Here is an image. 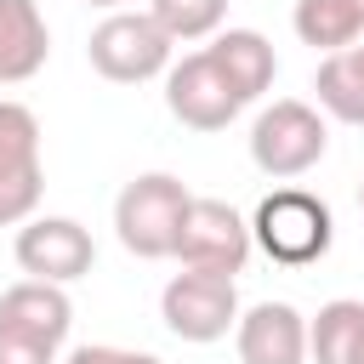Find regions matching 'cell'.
I'll use <instances>...</instances> for the list:
<instances>
[{
    "instance_id": "cell-1",
    "label": "cell",
    "mask_w": 364,
    "mask_h": 364,
    "mask_svg": "<svg viewBox=\"0 0 364 364\" xmlns=\"http://www.w3.org/2000/svg\"><path fill=\"white\" fill-rule=\"evenodd\" d=\"M193 193L182 188V176L171 171H142L119 188L114 199V233L131 256L142 262H165L176 256V239H182V216H188Z\"/></svg>"
},
{
    "instance_id": "cell-2",
    "label": "cell",
    "mask_w": 364,
    "mask_h": 364,
    "mask_svg": "<svg viewBox=\"0 0 364 364\" xmlns=\"http://www.w3.org/2000/svg\"><path fill=\"white\" fill-rule=\"evenodd\" d=\"M250 239H256V250H262L267 262H279V267H307V262H318V256L330 250L336 216H330V205H324L318 193H307V188H273V193L256 205V216H250Z\"/></svg>"
},
{
    "instance_id": "cell-3",
    "label": "cell",
    "mask_w": 364,
    "mask_h": 364,
    "mask_svg": "<svg viewBox=\"0 0 364 364\" xmlns=\"http://www.w3.org/2000/svg\"><path fill=\"white\" fill-rule=\"evenodd\" d=\"M324 148H330V125H324V114H318L313 102H301V97L267 102V108L256 114V125H250V159H256V171L273 176V182L307 176V171L324 159Z\"/></svg>"
},
{
    "instance_id": "cell-4",
    "label": "cell",
    "mask_w": 364,
    "mask_h": 364,
    "mask_svg": "<svg viewBox=\"0 0 364 364\" xmlns=\"http://www.w3.org/2000/svg\"><path fill=\"white\" fill-rule=\"evenodd\" d=\"M171 34L154 23V11H108L91 40H85V57L102 80L114 85H142V80H159L171 68Z\"/></svg>"
},
{
    "instance_id": "cell-5",
    "label": "cell",
    "mask_w": 364,
    "mask_h": 364,
    "mask_svg": "<svg viewBox=\"0 0 364 364\" xmlns=\"http://www.w3.org/2000/svg\"><path fill=\"white\" fill-rule=\"evenodd\" d=\"M239 284L222 279V273H193L182 267L165 290H159V318L176 341H193V347H210L222 341L233 324H239Z\"/></svg>"
},
{
    "instance_id": "cell-6",
    "label": "cell",
    "mask_w": 364,
    "mask_h": 364,
    "mask_svg": "<svg viewBox=\"0 0 364 364\" xmlns=\"http://www.w3.org/2000/svg\"><path fill=\"white\" fill-rule=\"evenodd\" d=\"M256 239H250V222L228 205V199H199L188 205L182 216V239H176V262L193 267V273H222V279H239L245 262H250Z\"/></svg>"
},
{
    "instance_id": "cell-7",
    "label": "cell",
    "mask_w": 364,
    "mask_h": 364,
    "mask_svg": "<svg viewBox=\"0 0 364 364\" xmlns=\"http://www.w3.org/2000/svg\"><path fill=\"white\" fill-rule=\"evenodd\" d=\"M46 165H40V119L23 102L0 97V228H17L40 210Z\"/></svg>"
},
{
    "instance_id": "cell-8",
    "label": "cell",
    "mask_w": 364,
    "mask_h": 364,
    "mask_svg": "<svg viewBox=\"0 0 364 364\" xmlns=\"http://www.w3.org/2000/svg\"><path fill=\"white\" fill-rule=\"evenodd\" d=\"M165 108H171V119H182L188 131H228L245 102H239V91L228 85V74L216 68L210 51H188L182 63L165 68Z\"/></svg>"
},
{
    "instance_id": "cell-9",
    "label": "cell",
    "mask_w": 364,
    "mask_h": 364,
    "mask_svg": "<svg viewBox=\"0 0 364 364\" xmlns=\"http://www.w3.org/2000/svg\"><path fill=\"white\" fill-rule=\"evenodd\" d=\"M17 267L28 279H46V284H74L91 273L97 262V245L91 233L74 222V216H28L17 228V245H11Z\"/></svg>"
},
{
    "instance_id": "cell-10",
    "label": "cell",
    "mask_w": 364,
    "mask_h": 364,
    "mask_svg": "<svg viewBox=\"0 0 364 364\" xmlns=\"http://www.w3.org/2000/svg\"><path fill=\"white\" fill-rule=\"evenodd\" d=\"M239 364H307V318L290 301H256L233 324Z\"/></svg>"
},
{
    "instance_id": "cell-11",
    "label": "cell",
    "mask_w": 364,
    "mask_h": 364,
    "mask_svg": "<svg viewBox=\"0 0 364 364\" xmlns=\"http://www.w3.org/2000/svg\"><path fill=\"white\" fill-rule=\"evenodd\" d=\"M0 324L46 341V347H63L68 330H74V301L63 284H46V279H17L6 296H0Z\"/></svg>"
},
{
    "instance_id": "cell-12",
    "label": "cell",
    "mask_w": 364,
    "mask_h": 364,
    "mask_svg": "<svg viewBox=\"0 0 364 364\" xmlns=\"http://www.w3.org/2000/svg\"><path fill=\"white\" fill-rule=\"evenodd\" d=\"M51 28L40 0H0V85H23L46 68Z\"/></svg>"
},
{
    "instance_id": "cell-13",
    "label": "cell",
    "mask_w": 364,
    "mask_h": 364,
    "mask_svg": "<svg viewBox=\"0 0 364 364\" xmlns=\"http://www.w3.org/2000/svg\"><path fill=\"white\" fill-rule=\"evenodd\" d=\"M205 51L216 57V68H222L228 85L239 91V102H256V97L273 85V74H279V51H273V40L256 34V28H222Z\"/></svg>"
},
{
    "instance_id": "cell-14",
    "label": "cell",
    "mask_w": 364,
    "mask_h": 364,
    "mask_svg": "<svg viewBox=\"0 0 364 364\" xmlns=\"http://www.w3.org/2000/svg\"><path fill=\"white\" fill-rule=\"evenodd\" d=\"M313 91H318V108L341 125H364V40L330 51L313 74Z\"/></svg>"
},
{
    "instance_id": "cell-15",
    "label": "cell",
    "mask_w": 364,
    "mask_h": 364,
    "mask_svg": "<svg viewBox=\"0 0 364 364\" xmlns=\"http://www.w3.org/2000/svg\"><path fill=\"white\" fill-rule=\"evenodd\" d=\"M364 347V301L336 296L318 307V318H307V358L313 364H353Z\"/></svg>"
},
{
    "instance_id": "cell-16",
    "label": "cell",
    "mask_w": 364,
    "mask_h": 364,
    "mask_svg": "<svg viewBox=\"0 0 364 364\" xmlns=\"http://www.w3.org/2000/svg\"><path fill=\"white\" fill-rule=\"evenodd\" d=\"M296 34L301 46H318L324 57L364 40V0H296Z\"/></svg>"
},
{
    "instance_id": "cell-17",
    "label": "cell",
    "mask_w": 364,
    "mask_h": 364,
    "mask_svg": "<svg viewBox=\"0 0 364 364\" xmlns=\"http://www.w3.org/2000/svg\"><path fill=\"white\" fill-rule=\"evenodd\" d=\"M148 11L176 46H193V40H216L222 34L228 0H148Z\"/></svg>"
},
{
    "instance_id": "cell-18",
    "label": "cell",
    "mask_w": 364,
    "mask_h": 364,
    "mask_svg": "<svg viewBox=\"0 0 364 364\" xmlns=\"http://www.w3.org/2000/svg\"><path fill=\"white\" fill-rule=\"evenodd\" d=\"M0 364H57V347H46V341L0 324Z\"/></svg>"
},
{
    "instance_id": "cell-19",
    "label": "cell",
    "mask_w": 364,
    "mask_h": 364,
    "mask_svg": "<svg viewBox=\"0 0 364 364\" xmlns=\"http://www.w3.org/2000/svg\"><path fill=\"white\" fill-rule=\"evenodd\" d=\"M68 364H165V358L136 353V347H114V341H91V347H74Z\"/></svg>"
},
{
    "instance_id": "cell-20",
    "label": "cell",
    "mask_w": 364,
    "mask_h": 364,
    "mask_svg": "<svg viewBox=\"0 0 364 364\" xmlns=\"http://www.w3.org/2000/svg\"><path fill=\"white\" fill-rule=\"evenodd\" d=\"M85 6H102V11H131V0H85Z\"/></svg>"
},
{
    "instance_id": "cell-21",
    "label": "cell",
    "mask_w": 364,
    "mask_h": 364,
    "mask_svg": "<svg viewBox=\"0 0 364 364\" xmlns=\"http://www.w3.org/2000/svg\"><path fill=\"white\" fill-rule=\"evenodd\" d=\"M353 364H364V347H358V358H353Z\"/></svg>"
},
{
    "instance_id": "cell-22",
    "label": "cell",
    "mask_w": 364,
    "mask_h": 364,
    "mask_svg": "<svg viewBox=\"0 0 364 364\" xmlns=\"http://www.w3.org/2000/svg\"><path fill=\"white\" fill-rule=\"evenodd\" d=\"M358 205H364V182H358Z\"/></svg>"
}]
</instances>
